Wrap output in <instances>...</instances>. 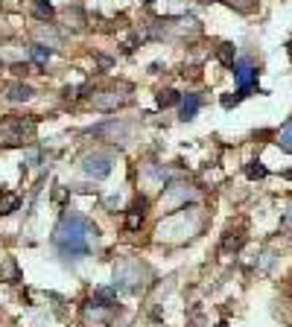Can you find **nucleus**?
Wrapping results in <instances>:
<instances>
[{
    "instance_id": "nucleus-11",
    "label": "nucleus",
    "mask_w": 292,
    "mask_h": 327,
    "mask_svg": "<svg viewBox=\"0 0 292 327\" xmlns=\"http://www.w3.org/2000/svg\"><path fill=\"white\" fill-rule=\"evenodd\" d=\"M32 15H35L38 21H50L56 15V9L47 3V0H32Z\"/></svg>"
},
{
    "instance_id": "nucleus-23",
    "label": "nucleus",
    "mask_w": 292,
    "mask_h": 327,
    "mask_svg": "<svg viewBox=\"0 0 292 327\" xmlns=\"http://www.w3.org/2000/svg\"><path fill=\"white\" fill-rule=\"evenodd\" d=\"M143 3H155V0H143Z\"/></svg>"
},
{
    "instance_id": "nucleus-14",
    "label": "nucleus",
    "mask_w": 292,
    "mask_h": 327,
    "mask_svg": "<svg viewBox=\"0 0 292 327\" xmlns=\"http://www.w3.org/2000/svg\"><path fill=\"white\" fill-rule=\"evenodd\" d=\"M278 143H281L283 152H292V120H286V126L281 129V135H278Z\"/></svg>"
},
{
    "instance_id": "nucleus-5",
    "label": "nucleus",
    "mask_w": 292,
    "mask_h": 327,
    "mask_svg": "<svg viewBox=\"0 0 292 327\" xmlns=\"http://www.w3.org/2000/svg\"><path fill=\"white\" fill-rule=\"evenodd\" d=\"M82 173L91 175V178H105V175L111 173L108 155H102V152H88V155L82 158Z\"/></svg>"
},
{
    "instance_id": "nucleus-4",
    "label": "nucleus",
    "mask_w": 292,
    "mask_h": 327,
    "mask_svg": "<svg viewBox=\"0 0 292 327\" xmlns=\"http://www.w3.org/2000/svg\"><path fill=\"white\" fill-rule=\"evenodd\" d=\"M140 269H137V263H120L117 269H114V286L123 292H137L140 289Z\"/></svg>"
},
{
    "instance_id": "nucleus-16",
    "label": "nucleus",
    "mask_w": 292,
    "mask_h": 327,
    "mask_svg": "<svg viewBox=\"0 0 292 327\" xmlns=\"http://www.w3.org/2000/svg\"><path fill=\"white\" fill-rule=\"evenodd\" d=\"M246 175L251 178V181H257V178H266V167L260 161H248L246 164Z\"/></svg>"
},
{
    "instance_id": "nucleus-7",
    "label": "nucleus",
    "mask_w": 292,
    "mask_h": 327,
    "mask_svg": "<svg viewBox=\"0 0 292 327\" xmlns=\"http://www.w3.org/2000/svg\"><path fill=\"white\" fill-rule=\"evenodd\" d=\"M181 108H178V114H181V120H193L196 117V111L202 108V100L196 97V94H187V97H181V102H178Z\"/></svg>"
},
{
    "instance_id": "nucleus-9",
    "label": "nucleus",
    "mask_w": 292,
    "mask_h": 327,
    "mask_svg": "<svg viewBox=\"0 0 292 327\" xmlns=\"http://www.w3.org/2000/svg\"><path fill=\"white\" fill-rule=\"evenodd\" d=\"M29 97H32V88H29V85H24V82L12 85L9 91H6V100H9V102H27Z\"/></svg>"
},
{
    "instance_id": "nucleus-13",
    "label": "nucleus",
    "mask_w": 292,
    "mask_h": 327,
    "mask_svg": "<svg viewBox=\"0 0 292 327\" xmlns=\"http://www.w3.org/2000/svg\"><path fill=\"white\" fill-rule=\"evenodd\" d=\"M219 62L225 64V67H234V62H237V53H234V44H219Z\"/></svg>"
},
{
    "instance_id": "nucleus-18",
    "label": "nucleus",
    "mask_w": 292,
    "mask_h": 327,
    "mask_svg": "<svg viewBox=\"0 0 292 327\" xmlns=\"http://www.w3.org/2000/svg\"><path fill=\"white\" fill-rule=\"evenodd\" d=\"M225 3H228L231 9H234V6H237L240 12H251V3H248V0H225Z\"/></svg>"
},
{
    "instance_id": "nucleus-21",
    "label": "nucleus",
    "mask_w": 292,
    "mask_h": 327,
    "mask_svg": "<svg viewBox=\"0 0 292 327\" xmlns=\"http://www.w3.org/2000/svg\"><path fill=\"white\" fill-rule=\"evenodd\" d=\"M286 50H289V62H292V41H289V47H286Z\"/></svg>"
},
{
    "instance_id": "nucleus-15",
    "label": "nucleus",
    "mask_w": 292,
    "mask_h": 327,
    "mask_svg": "<svg viewBox=\"0 0 292 327\" xmlns=\"http://www.w3.org/2000/svg\"><path fill=\"white\" fill-rule=\"evenodd\" d=\"M50 56H53V50H50V47H41V44L32 47V62H35L38 67H44V64L50 62Z\"/></svg>"
},
{
    "instance_id": "nucleus-20",
    "label": "nucleus",
    "mask_w": 292,
    "mask_h": 327,
    "mask_svg": "<svg viewBox=\"0 0 292 327\" xmlns=\"http://www.w3.org/2000/svg\"><path fill=\"white\" fill-rule=\"evenodd\" d=\"M240 97H222V108H231V105H237Z\"/></svg>"
},
{
    "instance_id": "nucleus-10",
    "label": "nucleus",
    "mask_w": 292,
    "mask_h": 327,
    "mask_svg": "<svg viewBox=\"0 0 292 327\" xmlns=\"http://www.w3.org/2000/svg\"><path fill=\"white\" fill-rule=\"evenodd\" d=\"M18 205H21L18 193H3L0 196V216H9L12 210H18Z\"/></svg>"
},
{
    "instance_id": "nucleus-6",
    "label": "nucleus",
    "mask_w": 292,
    "mask_h": 327,
    "mask_svg": "<svg viewBox=\"0 0 292 327\" xmlns=\"http://www.w3.org/2000/svg\"><path fill=\"white\" fill-rule=\"evenodd\" d=\"M129 100H132V97H129V88H123V91H100L97 97H94V108L117 111V108H123Z\"/></svg>"
},
{
    "instance_id": "nucleus-1",
    "label": "nucleus",
    "mask_w": 292,
    "mask_h": 327,
    "mask_svg": "<svg viewBox=\"0 0 292 327\" xmlns=\"http://www.w3.org/2000/svg\"><path fill=\"white\" fill-rule=\"evenodd\" d=\"M91 234H97V228L82 213H64L59 228H56V245L64 255H88L91 251Z\"/></svg>"
},
{
    "instance_id": "nucleus-19",
    "label": "nucleus",
    "mask_w": 292,
    "mask_h": 327,
    "mask_svg": "<svg viewBox=\"0 0 292 327\" xmlns=\"http://www.w3.org/2000/svg\"><path fill=\"white\" fill-rule=\"evenodd\" d=\"M140 222H143V216H140V213H129V219H126L129 228H140Z\"/></svg>"
},
{
    "instance_id": "nucleus-22",
    "label": "nucleus",
    "mask_w": 292,
    "mask_h": 327,
    "mask_svg": "<svg viewBox=\"0 0 292 327\" xmlns=\"http://www.w3.org/2000/svg\"><path fill=\"white\" fill-rule=\"evenodd\" d=\"M216 327H228V324H225V321H219V324H216Z\"/></svg>"
},
{
    "instance_id": "nucleus-17",
    "label": "nucleus",
    "mask_w": 292,
    "mask_h": 327,
    "mask_svg": "<svg viewBox=\"0 0 292 327\" xmlns=\"http://www.w3.org/2000/svg\"><path fill=\"white\" fill-rule=\"evenodd\" d=\"M240 245H243V237H228V240H225V243H222V248H225V251H231V248H234V251H237Z\"/></svg>"
},
{
    "instance_id": "nucleus-8",
    "label": "nucleus",
    "mask_w": 292,
    "mask_h": 327,
    "mask_svg": "<svg viewBox=\"0 0 292 327\" xmlns=\"http://www.w3.org/2000/svg\"><path fill=\"white\" fill-rule=\"evenodd\" d=\"M94 304H100V307H114V304H117V286H114V289H111V286L94 289Z\"/></svg>"
},
{
    "instance_id": "nucleus-3",
    "label": "nucleus",
    "mask_w": 292,
    "mask_h": 327,
    "mask_svg": "<svg viewBox=\"0 0 292 327\" xmlns=\"http://www.w3.org/2000/svg\"><path fill=\"white\" fill-rule=\"evenodd\" d=\"M231 70H234V79H237L240 100H243V97H248V94H254V91L263 94L260 88H257V73H260V70L254 67V62H251V59H237Z\"/></svg>"
},
{
    "instance_id": "nucleus-12",
    "label": "nucleus",
    "mask_w": 292,
    "mask_h": 327,
    "mask_svg": "<svg viewBox=\"0 0 292 327\" xmlns=\"http://www.w3.org/2000/svg\"><path fill=\"white\" fill-rule=\"evenodd\" d=\"M175 102H181L178 91H173V88H164V91H158V108H170V105H175Z\"/></svg>"
},
{
    "instance_id": "nucleus-2",
    "label": "nucleus",
    "mask_w": 292,
    "mask_h": 327,
    "mask_svg": "<svg viewBox=\"0 0 292 327\" xmlns=\"http://www.w3.org/2000/svg\"><path fill=\"white\" fill-rule=\"evenodd\" d=\"M35 135V120L32 117H6L0 123V149H12V146H24Z\"/></svg>"
}]
</instances>
